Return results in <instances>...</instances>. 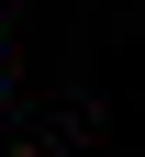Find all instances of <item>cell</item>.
<instances>
[{
    "instance_id": "cell-1",
    "label": "cell",
    "mask_w": 145,
    "mask_h": 157,
    "mask_svg": "<svg viewBox=\"0 0 145 157\" xmlns=\"http://www.w3.org/2000/svg\"><path fill=\"white\" fill-rule=\"evenodd\" d=\"M11 157H45V146H11Z\"/></svg>"
},
{
    "instance_id": "cell-2",
    "label": "cell",
    "mask_w": 145,
    "mask_h": 157,
    "mask_svg": "<svg viewBox=\"0 0 145 157\" xmlns=\"http://www.w3.org/2000/svg\"><path fill=\"white\" fill-rule=\"evenodd\" d=\"M0 78H11V56H0Z\"/></svg>"
}]
</instances>
